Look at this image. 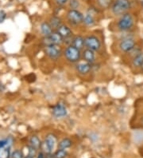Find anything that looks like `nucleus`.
Listing matches in <instances>:
<instances>
[{
	"label": "nucleus",
	"mask_w": 143,
	"mask_h": 158,
	"mask_svg": "<svg viewBox=\"0 0 143 158\" xmlns=\"http://www.w3.org/2000/svg\"><path fill=\"white\" fill-rule=\"evenodd\" d=\"M63 56L69 63L76 64L81 59L82 50H79L73 45H69L63 50Z\"/></svg>",
	"instance_id": "1"
},
{
	"label": "nucleus",
	"mask_w": 143,
	"mask_h": 158,
	"mask_svg": "<svg viewBox=\"0 0 143 158\" xmlns=\"http://www.w3.org/2000/svg\"><path fill=\"white\" fill-rule=\"evenodd\" d=\"M131 7L130 0H114L111 6V11L114 16H122L127 13Z\"/></svg>",
	"instance_id": "2"
},
{
	"label": "nucleus",
	"mask_w": 143,
	"mask_h": 158,
	"mask_svg": "<svg viewBox=\"0 0 143 158\" xmlns=\"http://www.w3.org/2000/svg\"><path fill=\"white\" fill-rule=\"evenodd\" d=\"M134 24V19L131 14L127 12L120 16L119 19L117 22V28L118 31L126 32L130 31Z\"/></svg>",
	"instance_id": "3"
},
{
	"label": "nucleus",
	"mask_w": 143,
	"mask_h": 158,
	"mask_svg": "<svg viewBox=\"0 0 143 158\" xmlns=\"http://www.w3.org/2000/svg\"><path fill=\"white\" fill-rule=\"evenodd\" d=\"M84 15L79 10L69 9L66 14V19L69 26L71 27H76L81 25L84 21Z\"/></svg>",
	"instance_id": "4"
},
{
	"label": "nucleus",
	"mask_w": 143,
	"mask_h": 158,
	"mask_svg": "<svg viewBox=\"0 0 143 158\" xmlns=\"http://www.w3.org/2000/svg\"><path fill=\"white\" fill-rule=\"evenodd\" d=\"M84 48L99 52L102 48L101 39L95 35H88L84 37Z\"/></svg>",
	"instance_id": "5"
},
{
	"label": "nucleus",
	"mask_w": 143,
	"mask_h": 158,
	"mask_svg": "<svg viewBox=\"0 0 143 158\" xmlns=\"http://www.w3.org/2000/svg\"><path fill=\"white\" fill-rule=\"evenodd\" d=\"M43 51L48 58L54 61L59 60L63 56V49L61 48V46H57V45L46 46L43 48Z\"/></svg>",
	"instance_id": "6"
},
{
	"label": "nucleus",
	"mask_w": 143,
	"mask_h": 158,
	"mask_svg": "<svg viewBox=\"0 0 143 158\" xmlns=\"http://www.w3.org/2000/svg\"><path fill=\"white\" fill-rule=\"evenodd\" d=\"M65 39L57 33V31H54L53 33L49 36L43 37L42 39V44L46 46H50V45H57V46H61L64 44Z\"/></svg>",
	"instance_id": "7"
},
{
	"label": "nucleus",
	"mask_w": 143,
	"mask_h": 158,
	"mask_svg": "<svg viewBox=\"0 0 143 158\" xmlns=\"http://www.w3.org/2000/svg\"><path fill=\"white\" fill-rule=\"evenodd\" d=\"M136 46H137V43H136V41L134 40L133 38H132V37H126V38H123L119 42L118 49L120 50L121 52L130 54Z\"/></svg>",
	"instance_id": "8"
},
{
	"label": "nucleus",
	"mask_w": 143,
	"mask_h": 158,
	"mask_svg": "<svg viewBox=\"0 0 143 158\" xmlns=\"http://www.w3.org/2000/svg\"><path fill=\"white\" fill-rule=\"evenodd\" d=\"M93 64H90L87 62H78L75 64V69L76 71L82 76L88 75L92 71Z\"/></svg>",
	"instance_id": "9"
},
{
	"label": "nucleus",
	"mask_w": 143,
	"mask_h": 158,
	"mask_svg": "<svg viewBox=\"0 0 143 158\" xmlns=\"http://www.w3.org/2000/svg\"><path fill=\"white\" fill-rule=\"evenodd\" d=\"M52 114L54 118H62L65 117L68 114V110L65 105L62 104L61 102L54 105L52 108Z\"/></svg>",
	"instance_id": "10"
},
{
	"label": "nucleus",
	"mask_w": 143,
	"mask_h": 158,
	"mask_svg": "<svg viewBox=\"0 0 143 158\" xmlns=\"http://www.w3.org/2000/svg\"><path fill=\"white\" fill-rule=\"evenodd\" d=\"M57 33L59 34L64 39H71L73 36V31L70 26L67 25V24H62L60 26L57 30H56Z\"/></svg>",
	"instance_id": "11"
},
{
	"label": "nucleus",
	"mask_w": 143,
	"mask_h": 158,
	"mask_svg": "<svg viewBox=\"0 0 143 158\" xmlns=\"http://www.w3.org/2000/svg\"><path fill=\"white\" fill-rule=\"evenodd\" d=\"M84 62H87L90 64H94L96 61V54L93 50L89 49L84 48L82 50V57H81Z\"/></svg>",
	"instance_id": "12"
},
{
	"label": "nucleus",
	"mask_w": 143,
	"mask_h": 158,
	"mask_svg": "<svg viewBox=\"0 0 143 158\" xmlns=\"http://www.w3.org/2000/svg\"><path fill=\"white\" fill-rule=\"evenodd\" d=\"M71 45L74 46L79 50H83L84 49V36L81 35H73V37L72 38Z\"/></svg>",
	"instance_id": "13"
},
{
	"label": "nucleus",
	"mask_w": 143,
	"mask_h": 158,
	"mask_svg": "<svg viewBox=\"0 0 143 158\" xmlns=\"http://www.w3.org/2000/svg\"><path fill=\"white\" fill-rule=\"evenodd\" d=\"M40 31L42 35H43V37H46L51 35L54 31L53 30V28H52V27L50 26V23H49V22L45 21L42 22L40 24Z\"/></svg>",
	"instance_id": "14"
},
{
	"label": "nucleus",
	"mask_w": 143,
	"mask_h": 158,
	"mask_svg": "<svg viewBox=\"0 0 143 158\" xmlns=\"http://www.w3.org/2000/svg\"><path fill=\"white\" fill-rule=\"evenodd\" d=\"M44 141L50 145V148H52V150H54L57 144H58L57 136L54 133H48L47 135L46 136V138H45Z\"/></svg>",
	"instance_id": "15"
},
{
	"label": "nucleus",
	"mask_w": 143,
	"mask_h": 158,
	"mask_svg": "<svg viewBox=\"0 0 143 158\" xmlns=\"http://www.w3.org/2000/svg\"><path fill=\"white\" fill-rule=\"evenodd\" d=\"M48 22H49V23H50V26H51L54 31H56V30H57L60 26L63 24V22H62L61 18L60 17V16H57V15L51 16Z\"/></svg>",
	"instance_id": "16"
},
{
	"label": "nucleus",
	"mask_w": 143,
	"mask_h": 158,
	"mask_svg": "<svg viewBox=\"0 0 143 158\" xmlns=\"http://www.w3.org/2000/svg\"><path fill=\"white\" fill-rule=\"evenodd\" d=\"M132 66L134 68H140L141 64L143 63V52H140L139 54H136L133 57L131 61Z\"/></svg>",
	"instance_id": "17"
},
{
	"label": "nucleus",
	"mask_w": 143,
	"mask_h": 158,
	"mask_svg": "<svg viewBox=\"0 0 143 158\" xmlns=\"http://www.w3.org/2000/svg\"><path fill=\"white\" fill-rule=\"evenodd\" d=\"M72 145H73V141L70 138H69V137H64L63 139H61V141L58 142L57 146H58V148H60V149H65L66 150L67 148H70Z\"/></svg>",
	"instance_id": "18"
},
{
	"label": "nucleus",
	"mask_w": 143,
	"mask_h": 158,
	"mask_svg": "<svg viewBox=\"0 0 143 158\" xmlns=\"http://www.w3.org/2000/svg\"><path fill=\"white\" fill-rule=\"evenodd\" d=\"M83 24L86 26V27H92L95 24V19L94 17V15L90 13H87L84 16V21H83Z\"/></svg>",
	"instance_id": "19"
},
{
	"label": "nucleus",
	"mask_w": 143,
	"mask_h": 158,
	"mask_svg": "<svg viewBox=\"0 0 143 158\" xmlns=\"http://www.w3.org/2000/svg\"><path fill=\"white\" fill-rule=\"evenodd\" d=\"M95 2H96L97 6L103 10H107V9L111 8L113 3L112 0H95Z\"/></svg>",
	"instance_id": "20"
},
{
	"label": "nucleus",
	"mask_w": 143,
	"mask_h": 158,
	"mask_svg": "<svg viewBox=\"0 0 143 158\" xmlns=\"http://www.w3.org/2000/svg\"><path fill=\"white\" fill-rule=\"evenodd\" d=\"M42 142V141H41L40 138H39L37 135H33L32 137L30 138V145L32 146L33 148H36L37 150L41 148Z\"/></svg>",
	"instance_id": "21"
},
{
	"label": "nucleus",
	"mask_w": 143,
	"mask_h": 158,
	"mask_svg": "<svg viewBox=\"0 0 143 158\" xmlns=\"http://www.w3.org/2000/svg\"><path fill=\"white\" fill-rule=\"evenodd\" d=\"M10 148L2 147L0 148V158H10Z\"/></svg>",
	"instance_id": "22"
},
{
	"label": "nucleus",
	"mask_w": 143,
	"mask_h": 158,
	"mask_svg": "<svg viewBox=\"0 0 143 158\" xmlns=\"http://www.w3.org/2000/svg\"><path fill=\"white\" fill-rule=\"evenodd\" d=\"M55 158H65L68 156V152L65 149H60L58 148L57 151L54 153Z\"/></svg>",
	"instance_id": "23"
},
{
	"label": "nucleus",
	"mask_w": 143,
	"mask_h": 158,
	"mask_svg": "<svg viewBox=\"0 0 143 158\" xmlns=\"http://www.w3.org/2000/svg\"><path fill=\"white\" fill-rule=\"evenodd\" d=\"M69 7L70 9H73V10H78V8L80 6V2L79 0H69Z\"/></svg>",
	"instance_id": "24"
},
{
	"label": "nucleus",
	"mask_w": 143,
	"mask_h": 158,
	"mask_svg": "<svg viewBox=\"0 0 143 158\" xmlns=\"http://www.w3.org/2000/svg\"><path fill=\"white\" fill-rule=\"evenodd\" d=\"M11 158H24L22 151L21 150H15L11 154Z\"/></svg>",
	"instance_id": "25"
},
{
	"label": "nucleus",
	"mask_w": 143,
	"mask_h": 158,
	"mask_svg": "<svg viewBox=\"0 0 143 158\" xmlns=\"http://www.w3.org/2000/svg\"><path fill=\"white\" fill-rule=\"evenodd\" d=\"M69 0H55V2L57 6H64L67 2H69Z\"/></svg>",
	"instance_id": "26"
},
{
	"label": "nucleus",
	"mask_w": 143,
	"mask_h": 158,
	"mask_svg": "<svg viewBox=\"0 0 143 158\" xmlns=\"http://www.w3.org/2000/svg\"><path fill=\"white\" fill-rule=\"evenodd\" d=\"M6 17V14L4 10H0V23H3Z\"/></svg>",
	"instance_id": "27"
},
{
	"label": "nucleus",
	"mask_w": 143,
	"mask_h": 158,
	"mask_svg": "<svg viewBox=\"0 0 143 158\" xmlns=\"http://www.w3.org/2000/svg\"><path fill=\"white\" fill-rule=\"evenodd\" d=\"M37 157L38 158H46V155L45 152H43L42 151H41L40 152H38L37 154Z\"/></svg>",
	"instance_id": "28"
},
{
	"label": "nucleus",
	"mask_w": 143,
	"mask_h": 158,
	"mask_svg": "<svg viewBox=\"0 0 143 158\" xmlns=\"http://www.w3.org/2000/svg\"><path fill=\"white\" fill-rule=\"evenodd\" d=\"M140 69H141V71L143 72V63L141 64V67H140Z\"/></svg>",
	"instance_id": "29"
},
{
	"label": "nucleus",
	"mask_w": 143,
	"mask_h": 158,
	"mask_svg": "<svg viewBox=\"0 0 143 158\" xmlns=\"http://www.w3.org/2000/svg\"><path fill=\"white\" fill-rule=\"evenodd\" d=\"M24 158H34V157H32V156H25Z\"/></svg>",
	"instance_id": "30"
},
{
	"label": "nucleus",
	"mask_w": 143,
	"mask_h": 158,
	"mask_svg": "<svg viewBox=\"0 0 143 158\" xmlns=\"http://www.w3.org/2000/svg\"><path fill=\"white\" fill-rule=\"evenodd\" d=\"M141 4H142V6H143V0H142V1H141Z\"/></svg>",
	"instance_id": "31"
}]
</instances>
